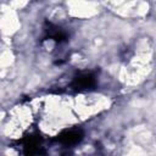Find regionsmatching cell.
Here are the masks:
<instances>
[{"mask_svg": "<svg viewBox=\"0 0 156 156\" xmlns=\"http://www.w3.org/2000/svg\"><path fill=\"white\" fill-rule=\"evenodd\" d=\"M82 138H83V134L80 130H67L58 136V140L65 145H74L79 143Z\"/></svg>", "mask_w": 156, "mask_h": 156, "instance_id": "obj_2", "label": "cell"}, {"mask_svg": "<svg viewBox=\"0 0 156 156\" xmlns=\"http://www.w3.org/2000/svg\"><path fill=\"white\" fill-rule=\"evenodd\" d=\"M45 30H46L49 38H51V39H54V40H56V41H58V43L66 40V34H65V32H63L62 29H60L57 26H54V24L49 23V27H48Z\"/></svg>", "mask_w": 156, "mask_h": 156, "instance_id": "obj_3", "label": "cell"}, {"mask_svg": "<svg viewBox=\"0 0 156 156\" xmlns=\"http://www.w3.org/2000/svg\"><path fill=\"white\" fill-rule=\"evenodd\" d=\"M73 88L76 89H88V88H91L95 85V78L91 73H84V74H80L78 77L74 78L73 83H72Z\"/></svg>", "mask_w": 156, "mask_h": 156, "instance_id": "obj_1", "label": "cell"}]
</instances>
